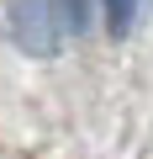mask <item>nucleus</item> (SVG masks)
Listing matches in <instances>:
<instances>
[{"instance_id": "nucleus-3", "label": "nucleus", "mask_w": 153, "mask_h": 159, "mask_svg": "<svg viewBox=\"0 0 153 159\" xmlns=\"http://www.w3.org/2000/svg\"><path fill=\"white\" fill-rule=\"evenodd\" d=\"M53 11H58L63 32H85L90 27V0H53Z\"/></svg>"}, {"instance_id": "nucleus-2", "label": "nucleus", "mask_w": 153, "mask_h": 159, "mask_svg": "<svg viewBox=\"0 0 153 159\" xmlns=\"http://www.w3.org/2000/svg\"><path fill=\"white\" fill-rule=\"evenodd\" d=\"M100 11H106L111 37H127V32H132V21H137V0H100Z\"/></svg>"}, {"instance_id": "nucleus-1", "label": "nucleus", "mask_w": 153, "mask_h": 159, "mask_svg": "<svg viewBox=\"0 0 153 159\" xmlns=\"http://www.w3.org/2000/svg\"><path fill=\"white\" fill-rule=\"evenodd\" d=\"M6 27H11L16 48L32 53V58H53L69 37L58 11H53V0H6Z\"/></svg>"}]
</instances>
